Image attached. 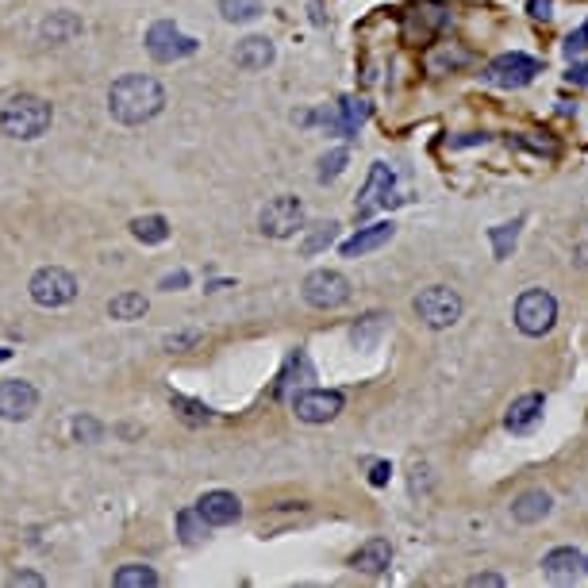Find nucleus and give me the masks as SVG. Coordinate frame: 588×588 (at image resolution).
I'll return each mask as SVG.
<instances>
[{"label":"nucleus","instance_id":"obj_17","mask_svg":"<svg viewBox=\"0 0 588 588\" xmlns=\"http://www.w3.org/2000/svg\"><path fill=\"white\" fill-rule=\"evenodd\" d=\"M392 562V546L385 539H369L362 542L358 550H354V558H350V565L358 569V573H366V577H377V573H385Z\"/></svg>","mask_w":588,"mask_h":588},{"label":"nucleus","instance_id":"obj_22","mask_svg":"<svg viewBox=\"0 0 588 588\" xmlns=\"http://www.w3.org/2000/svg\"><path fill=\"white\" fill-rule=\"evenodd\" d=\"M208 519L200 515V508H189V512H181L177 515V531H181V542L185 546H200V542L208 539Z\"/></svg>","mask_w":588,"mask_h":588},{"label":"nucleus","instance_id":"obj_30","mask_svg":"<svg viewBox=\"0 0 588 588\" xmlns=\"http://www.w3.org/2000/svg\"><path fill=\"white\" fill-rule=\"evenodd\" d=\"M565 58H569V62H573V58H581V54H585L588 50V20L581 27H577V31H569V39H565Z\"/></svg>","mask_w":588,"mask_h":588},{"label":"nucleus","instance_id":"obj_5","mask_svg":"<svg viewBox=\"0 0 588 588\" xmlns=\"http://www.w3.org/2000/svg\"><path fill=\"white\" fill-rule=\"evenodd\" d=\"M542 74V62L539 58H531V54H500V58H492L489 70H485V81L496 85V89H527L535 77Z\"/></svg>","mask_w":588,"mask_h":588},{"label":"nucleus","instance_id":"obj_16","mask_svg":"<svg viewBox=\"0 0 588 588\" xmlns=\"http://www.w3.org/2000/svg\"><path fill=\"white\" fill-rule=\"evenodd\" d=\"M392 235H396V223L392 220L369 223V227H358V235L346 239L339 250H343V258H362V254H369V250H381L385 243H392Z\"/></svg>","mask_w":588,"mask_h":588},{"label":"nucleus","instance_id":"obj_31","mask_svg":"<svg viewBox=\"0 0 588 588\" xmlns=\"http://www.w3.org/2000/svg\"><path fill=\"white\" fill-rule=\"evenodd\" d=\"M173 408H181V416L189 419V423H208L212 412L204 408V404H193V400H185V396H173Z\"/></svg>","mask_w":588,"mask_h":588},{"label":"nucleus","instance_id":"obj_14","mask_svg":"<svg viewBox=\"0 0 588 588\" xmlns=\"http://www.w3.org/2000/svg\"><path fill=\"white\" fill-rule=\"evenodd\" d=\"M196 508H200V515H204L212 527H227V523H235V519L243 515L239 496H235V492H227V489L204 492V496L196 500Z\"/></svg>","mask_w":588,"mask_h":588},{"label":"nucleus","instance_id":"obj_35","mask_svg":"<svg viewBox=\"0 0 588 588\" xmlns=\"http://www.w3.org/2000/svg\"><path fill=\"white\" fill-rule=\"evenodd\" d=\"M8 585L12 588H20V585H35V588H43L47 581L39 577V573H16V577H8Z\"/></svg>","mask_w":588,"mask_h":588},{"label":"nucleus","instance_id":"obj_10","mask_svg":"<svg viewBox=\"0 0 588 588\" xmlns=\"http://www.w3.org/2000/svg\"><path fill=\"white\" fill-rule=\"evenodd\" d=\"M343 404V392L335 389H308L293 396V412L304 423H327V419H335L343 412Z\"/></svg>","mask_w":588,"mask_h":588},{"label":"nucleus","instance_id":"obj_6","mask_svg":"<svg viewBox=\"0 0 588 588\" xmlns=\"http://www.w3.org/2000/svg\"><path fill=\"white\" fill-rule=\"evenodd\" d=\"M31 300L39 308H62L77 296V277L70 270H58V266H43V270L31 277Z\"/></svg>","mask_w":588,"mask_h":588},{"label":"nucleus","instance_id":"obj_19","mask_svg":"<svg viewBox=\"0 0 588 588\" xmlns=\"http://www.w3.org/2000/svg\"><path fill=\"white\" fill-rule=\"evenodd\" d=\"M550 508H554L550 492L531 489V492H523V496H519V500L512 504V519H515V523H542V519L550 515Z\"/></svg>","mask_w":588,"mask_h":588},{"label":"nucleus","instance_id":"obj_28","mask_svg":"<svg viewBox=\"0 0 588 588\" xmlns=\"http://www.w3.org/2000/svg\"><path fill=\"white\" fill-rule=\"evenodd\" d=\"M489 239H492V246H496V258H508L515 250V239H519V220L504 223V227H492Z\"/></svg>","mask_w":588,"mask_h":588},{"label":"nucleus","instance_id":"obj_2","mask_svg":"<svg viewBox=\"0 0 588 588\" xmlns=\"http://www.w3.org/2000/svg\"><path fill=\"white\" fill-rule=\"evenodd\" d=\"M50 120H54V108L43 97H31V93H20L0 108V131L8 139H24V143L47 135Z\"/></svg>","mask_w":588,"mask_h":588},{"label":"nucleus","instance_id":"obj_15","mask_svg":"<svg viewBox=\"0 0 588 588\" xmlns=\"http://www.w3.org/2000/svg\"><path fill=\"white\" fill-rule=\"evenodd\" d=\"M542 408H546V400H542L539 392H527V396L512 400V408H508V416H504V427H508L512 435H531V431L539 427Z\"/></svg>","mask_w":588,"mask_h":588},{"label":"nucleus","instance_id":"obj_11","mask_svg":"<svg viewBox=\"0 0 588 588\" xmlns=\"http://www.w3.org/2000/svg\"><path fill=\"white\" fill-rule=\"evenodd\" d=\"M39 408V392L27 381H0V419H31Z\"/></svg>","mask_w":588,"mask_h":588},{"label":"nucleus","instance_id":"obj_40","mask_svg":"<svg viewBox=\"0 0 588 588\" xmlns=\"http://www.w3.org/2000/svg\"><path fill=\"white\" fill-rule=\"evenodd\" d=\"M585 573H588V554H585Z\"/></svg>","mask_w":588,"mask_h":588},{"label":"nucleus","instance_id":"obj_25","mask_svg":"<svg viewBox=\"0 0 588 588\" xmlns=\"http://www.w3.org/2000/svg\"><path fill=\"white\" fill-rule=\"evenodd\" d=\"M339 112H343V139H354V135L362 131V123L369 120V104H366V100L343 97Z\"/></svg>","mask_w":588,"mask_h":588},{"label":"nucleus","instance_id":"obj_8","mask_svg":"<svg viewBox=\"0 0 588 588\" xmlns=\"http://www.w3.org/2000/svg\"><path fill=\"white\" fill-rule=\"evenodd\" d=\"M304 300L319 308V312H331V308H343L350 300V281L339 270H316L304 277Z\"/></svg>","mask_w":588,"mask_h":588},{"label":"nucleus","instance_id":"obj_18","mask_svg":"<svg viewBox=\"0 0 588 588\" xmlns=\"http://www.w3.org/2000/svg\"><path fill=\"white\" fill-rule=\"evenodd\" d=\"M270 62H273V43L270 39H262V35H250V39H243V43L235 47V66H239V70L258 74V70H266Z\"/></svg>","mask_w":588,"mask_h":588},{"label":"nucleus","instance_id":"obj_27","mask_svg":"<svg viewBox=\"0 0 588 588\" xmlns=\"http://www.w3.org/2000/svg\"><path fill=\"white\" fill-rule=\"evenodd\" d=\"M335 239H339V223H319L316 231H312V235H308V239H304V243H300V250H304V254H308V258H312V254H319V250H327V246L335 243Z\"/></svg>","mask_w":588,"mask_h":588},{"label":"nucleus","instance_id":"obj_32","mask_svg":"<svg viewBox=\"0 0 588 588\" xmlns=\"http://www.w3.org/2000/svg\"><path fill=\"white\" fill-rule=\"evenodd\" d=\"M100 435H104V427H100L97 419H89V416L74 419V439L77 442H97Z\"/></svg>","mask_w":588,"mask_h":588},{"label":"nucleus","instance_id":"obj_23","mask_svg":"<svg viewBox=\"0 0 588 588\" xmlns=\"http://www.w3.org/2000/svg\"><path fill=\"white\" fill-rule=\"evenodd\" d=\"M116 588H154L158 585V573L150 565H120L116 577H112Z\"/></svg>","mask_w":588,"mask_h":588},{"label":"nucleus","instance_id":"obj_9","mask_svg":"<svg viewBox=\"0 0 588 588\" xmlns=\"http://www.w3.org/2000/svg\"><path fill=\"white\" fill-rule=\"evenodd\" d=\"M262 235H270V239H289L296 235L300 227H304V204L296 200V196H273L270 204L262 208Z\"/></svg>","mask_w":588,"mask_h":588},{"label":"nucleus","instance_id":"obj_36","mask_svg":"<svg viewBox=\"0 0 588 588\" xmlns=\"http://www.w3.org/2000/svg\"><path fill=\"white\" fill-rule=\"evenodd\" d=\"M389 462H377V466H373V473H369V481H373V485H385V481H389Z\"/></svg>","mask_w":588,"mask_h":588},{"label":"nucleus","instance_id":"obj_12","mask_svg":"<svg viewBox=\"0 0 588 588\" xmlns=\"http://www.w3.org/2000/svg\"><path fill=\"white\" fill-rule=\"evenodd\" d=\"M392 185H396V173H392V166H385V162H373L366 189H362V196H358L354 212H358V216H369V212H377V208H389Z\"/></svg>","mask_w":588,"mask_h":588},{"label":"nucleus","instance_id":"obj_29","mask_svg":"<svg viewBox=\"0 0 588 588\" xmlns=\"http://www.w3.org/2000/svg\"><path fill=\"white\" fill-rule=\"evenodd\" d=\"M346 162H350V154H346V150H331V154H323V158H319V181H323V185H327V181H335V177L346 170Z\"/></svg>","mask_w":588,"mask_h":588},{"label":"nucleus","instance_id":"obj_7","mask_svg":"<svg viewBox=\"0 0 588 588\" xmlns=\"http://www.w3.org/2000/svg\"><path fill=\"white\" fill-rule=\"evenodd\" d=\"M196 43L193 35H185L177 24H170V20H158V24L147 31V50L154 62H181V58H189V54H196Z\"/></svg>","mask_w":588,"mask_h":588},{"label":"nucleus","instance_id":"obj_21","mask_svg":"<svg viewBox=\"0 0 588 588\" xmlns=\"http://www.w3.org/2000/svg\"><path fill=\"white\" fill-rule=\"evenodd\" d=\"M131 235L147 246L166 243L170 239V220L166 216H139V220H131Z\"/></svg>","mask_w":588,"mask_h":588},{"label":"nucleus","instance_id":"obj_13","mask_svg":"<svg viewBox=\"0 0 588 588\" xmlns=\"http://www.w3.org/2000/svg\"><path fill=\"white\" fill-rule=\"evenodd\" d=\"M542 573H546V581H554V585H573V581L585 573V554L573 550V546H558V550H550V554L542 558Z\"/></svg>","mask_w":588,"mask_h":588},{"label":"nucleus","instance_id":"obj_3","mask_svg":"<svg viewBox=\"0 0 588 588\" xmlns=\"http://www.w3.org/2000/svg\"><path fill=\"white\" fill-rule=\"evenodd\" d=\"M412 308L431 331H446V327H454L462 319V296L454 289H446V285H431L412 300Z\"/></svg>","mask_w":588,"mask_h":588},{"label":"nucleus","instance_id":"obj_33","mask_svg":"<svg viewBox=\"0 0 588 588\" xmlns=\"http://www.w3.org/2000/svg\"><path fill=\"white\" fill-rule=\"evenodd\" d=\"M469 588H504V577L500 573H477V577H469Z\"/></svg>","mask_w":588,"mask_h":588},{"label":"nucleus","instance_id":"obj_4","mask_svg":"<svg viewBox=\"0 0 588 588\" xmlns=\"http://www.w3.org/2000/svg\"><path fill=\"white\" fill-rule=\"evenodd\" d=\"M558 319V300L546 293V289H527V293L515 300V327L531 339H542Z\"/></svg>","mask_w":588,"mask_h":588},{"label":"nucleus","instance_id":"obj_24","mask_svg":"<svg viewBox=\"0 0 588 588\" xmlns=\"http://www.w3.org/2000/svg\"><path fill=\"white\" fill-rule=\"evenodd\" d=\"M108 316H112V319H143V316H147V296H143V293L112 296V304H108Z\"/></svg>","mask_w":588,"mask_h":588},{"label":"nucleus","instance_id":"obj_38","mask_svg":"<svg viewBox=\"0 0 588 588\" xmlns=\"http://www.w3.org/2000/svg\"><path fill=\"white\" fill-rule=\"evenodd\" d=\"M185 281H189V277H185V273H177V277H166V281H162V289H173V285H185Z\"/></svg>","mask_w":588,"mask_h":588},{"label":"nucleus","instance_id":"obj_34","mask_svg":"<svg viewBox=\"0 0 588 588\" xmlns=\"http://www.w3.org/2000/svg\"><path fill=\"white\" fill-rule=\"evenodd\" d=\"M527 12H531L535 20H550V16H554V0H527Z\"/></svg>","mask_w":588,"mask_h":588},{"label":"nucleus","instance_id":"obj_20","mask_svg":"<svg viewBox=\"0 0 588 588\" xmlns=\"http://www.w3.org/2000/svg\"><path fill=\"white\" fill-rule=\"evenodd\" d=\"M74 35H81V20L74 12H50V20L43 24V39L47 43H70Z\"/></svg>","mask_w":588,"mask_h":588},{"label":"nucleus","instance_id":"obj_39","mask_svg":"<svg viewBox=\"0 0 588 588\" xmlns=\"http://www.w3.org/2000/svg\"><path fill=\"white\" fill-rule=\"evenodd\" d=\"M8 358H12V350H8V346H0V362H8Z\"/></svg>","mask_w":588,"mask_h":588},{"label":"nucleus","instance_id":"obj_37","mask_svg":"<svg viewBox=\"0 0 588 588\" xmlns=\"http://www.w3.org/2000/svg\"><path fill=\"white\" fill-rule=\"evenodd\" d=\"M565 77H569V81H577V85H588V62H577V66H573Z\"/></svg>","mask_w":588,"mask_h":588},{"label":"nucleus","instance_id":"obj_26","mask_svg":"<svg viewBox=\"0 0 588 588\" xmlns=\"http://www.w3.org/2000/svg\"><path fill=\"white\" fill-rule=\"evenodd\" d=\"M220 12L227 24H250L262 16V0H220Z\"/></svg>","mask_w":588,"mask_h":588},{"label":"nucleus","instance_id":"obj_1","mask_svg":"<svg viewBox=\"0 0 588 588\" xmlns=\"http://www.w3.org/2000/svg\"><path fill=\"white\" fill-rule=\"evenodd\" d=\"M166 108V89L147 74H127L108 89V112L123 127H139Z\"/></svg>","mask_w":588,"mask_h":588}]
</instances>
